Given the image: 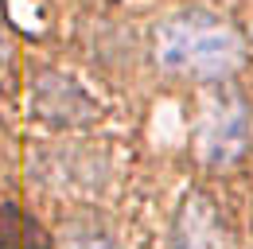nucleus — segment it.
Listing matches in <instances>:
<instances>
[{"mask_svg": "<svg viewBox=\"0 0 253 249\" xmlns=\"http://www.w3.org/2000/svg\"><path fill=\"white\" fill-rule=\"evenodd\" d=\"M156 59L171 74H183L195 82H222L242 66L246 43L222 16L203 12V8H187V12L160 24Z\"/></svg>", "mask_w": 253, "mask_h": 249, "instance_id": "1", "label": "nucleus"}, {"mask_svg": "<svg viewBox=\"0 0 253 249\" xmlns=\"http://www.w3.org/2000/svg\"><path fill=\"white\" fill-rule=\"evenodd\" d=\"M250 140V113L242 105V97L230 90H218L199 121V156L207 167H230L234 160H242Z\"/></svg>", "mask_w": 253, "mask_h": 249, "instance_id": "2", "label": "nucleus"}, {"mask_svg": "<svg viewBox=\"0 0 253 249\" xmlns=\"http://www.w3.org/2000/svg\"><path fill=\"white\" fill-rule=\"evenodd\" d=\"M70 249H117L113 242H74Z\"/></svg>", "mask_w": 253, "mask_h": 249, "instance_id": "3", "label": "nucleus"}, {"mask_svg": "<svg viewBox=\"0 0 253 249\" xmlns=\"http://www.w3.org/2000/svg\"><path fill=\"white\" fill-rule=\"evenodd\" d=\"M0 62H4V39H0Z\"/></svg>", "mask_w": 253, "mask_h": 249, "instance_id": "4", "label": "nucleus"}]
</instances>
